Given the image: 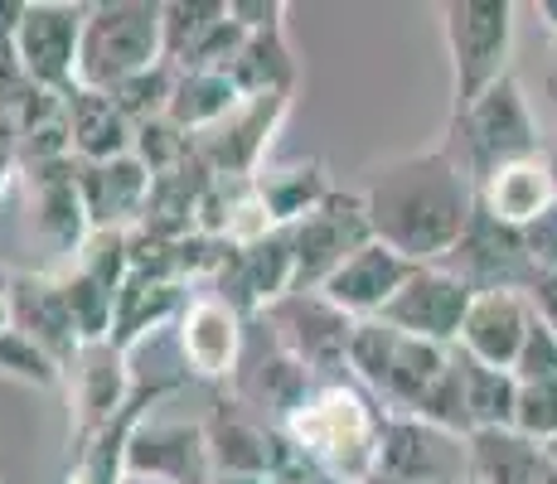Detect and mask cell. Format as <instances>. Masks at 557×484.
<instances>
[{"label":"cell","mask_w":557,"mask_h":484,"mask_svg":"<svg viewBox=\"0 0 557 484\" xmlns=\"http://www.w3.org/2000/svg\"><path fill=\"white\" fill-rule=\"evenodd\" d=\"M529 330H533L529 296H519V290H490V296L470 300V315H466V325H460L456 349L470 353V359H480V363H490V369L513 373Z\"/></svg>","instance_id":"7402d4cb"},{"label":"cell","mask_w":557,"mask_h":484,"mask_svg":"<svg viewBox=\"0 0 557 484\" xmlns=\"http://www.w3.org/2000/svg\"><path fill=\"white\" fill-rule=\"evenodd\" d=\"M553 199H557V185H553L548 165H543V156L513 160V165L495 170V175L480 185V209H490L499 223H509V228L539 223L543 213L553 209Z\"/></svg>","instance_id":"d4e9b609"},{"label":"cell","mask_w":557,"mask_h":484,"mask_svg":"<svg viewBox=\"0 0 557 484\" xmlns=\"http://www.w3.org/2000/svg\"><path fill=\"white\" fill-rule=\"evenodd\" d=\"M359 194L369 209L373 238L388 243L393 252H403L417 266L446 262L480 203L466 170L442 146L407 150V156L373 165Z\"/></svg>","instance_id":"6da1fadb"},{"label":"cell","mask_w":557,"mask_h":484,"mask_svg":"<svg viewBox=\"0 0 557 484\" xmlns=\"http://www.w3.org/2000/svg\"><path fill=\"white\" fill-rule=\"evenodd\" d=\"M88 5H63V0H35L25 5L15 29V63L39 92H53L69 102L78 92V49Z\"/></svg>","instance_id":"ba28073f"},{"label":"cell","mask_w":557,"mask_h":484,"mask_svg":"<svg viewBox=\"0 0 557 484\" xmlns=\"http://www.w3.org/2000/svg\"><path fill=\"white\" fill-rule=\"evenodd\" d=\"M543 146H548V136L539 132V116H533L529 97H523L513 73L505 83H495L470 112L451 116V122H446V141H442L446 156L466 170L475 194L495 170L513 165V160L543 156Z\"/></svg>","instance_id":"3957f363"},{"label":"cell","mask_w":557,"mask_h":484,"mask_svg":"<svg viewBox=\"0 0 557 484\" xmlns=\"http://www.w3.org/2000/svg\"><path fill=\"white\" fill-rule=\"evenodd\" d=\"M292 112V92L276 97H248L233 116H223L219 126L195 136V160L209 170L213 179H257V160L272 146V132L282 126V116Z\"/></svg>","instance_id":"7c38bea8"},{"label":"cell","mask_w":557,"mask_h":484,"mask_svg":"<svg viewBox=\"0 0 557 484\" xmlns=\"http://www.w3.org/2000/svg\"><path fill=\"white\" fill-rule=\"evenodd\" d=\"M292 450H296V446H292ZM276 484H335V480H325V475H320L315 466H310V460L292 456V466H286L282 475H276Z\"/></svg>","instance_id":"e575fe53"},{"label":"cell","mask_w":557,"mask_h":484,"mask_svg":"<svg viewBox=\"0 0 557 484\" xmlns=\"http://www.w3.org/2000/svg\"><path fill=\"white\" fill-rule=\"evenodd\" d=\"M543 456H548L553 466H557V440H548V446H543Z\"/></svg>","instance_id":"b9f144b4"},{"label":"cell","mask_w":557,"mask_h":484,"mask_svg":"<svg viewBox=\"0 0 557 484\" xmlns=\"http://www.w3.org/2000/svg\"><path fill=\"white\" fill-rule=\"evenodd\" d=\"M543 102H548V112L557 116V39H553V53H548V69H543Z\"/></svg>","instance_id":"d590c367"},{"label":"cell","mask_w":557,"mask_h":484,"mask_svg":"<svg viewBox=\"0 0 557 484\" xmlns=\"http://www.w3.org/2000/svg\"><path fill=\"white\" fill-rule=\"evenodd\" d=\"M267 335L282 344L315 383H339L349 369V344H355L359 320L330 306L320 290H292L272 310H262Z\"/></svg>","instance_id":"8992f818"},{"label":"cell","mask_w":557,"mask_h":484,"mask_svg":"<svg viewBox=\"0 0 557 484\" xmlns=\"http://www.w3.org/2000/svg\"><path fill=\"white\" fill-rule=\"evenodd\" d=\"M165 63V5L160 0H102L88 5L78 49V88L112 92L116 83Z\"/></svg>","instance_id":"277c9868"},{"label":"cell","mask_w":557,"mask_h":484,"mask_svg":"<svg viewBox=\"0 0 557 484\" xmlns=\"http://www.w3.org/2000/svg\"><path fill=\"white\" fill-rule=\"evenodd\" d=\"M69 402H73V436L98 432L102 422H112L136 393L132 353H122L112 339L83 344L78 363L69 369Z\"/></svg>","instance_id":"ac0fdd59"},{"label":"cell","mask_w":557,"mask_h":484,"mask_svg":"<svg viewBox=\"0 0 557 484\" xmlns=\"http://www.w3.org/2000/svg\"><path fill=\"white\" fill-rule=\"evenodd\" d=\"M460 484H485V480H475V475H466V480H460Z\"/></svg>","instance_id":"7bdbcfd3"},{"label":"cell","mask_w":557,"mask_h":484,"mask_svg":"<svg viewBox=\"0 0 557 484\" xmlns=\"http://www.w3.org/2000/svg\"><path fill=\"white\" fill-rule=\"evenodd\" d=\"M412 272H417V262H407L403 252H393L388 243L373 238L369 247H359V252L349 257L325 286H320V296H325L330 306H339L345 315H355V320H379L383 310L393 306V296L407 286Z\"/></svg>","instance_id":"44dd1931"},{"label":"cell","mask_w":557,"mask_h":484,"mask_svg":"<svg viewBox=\"0 0 557 484\" xmlns=\"http://www.w3.org/2000/svg\"><path fill=\"white\" fill-rule=\"evenodd\" d=\"M292 257H296V282L292 290H320L359 247L373 243V223L363 209V194L335 189L320 209H310L301 223H292Z\"/></svg>","instance_id":"52a82bcc"},{"label":"cell","mask_w":557,"mask_h":484,"mask_svg":"<svg viewBox=\"0 0 557 484\" xmlns=\"http://www.w3.org/2000/svg\"><path fill=\"white\" fill-rule=\"evenodd\" d=\"M10 179H15V150H0V199H5Z\"/></svg>","instance_id":"74e56055"},{"label":"cell","mask_w":557,"mask_h":484,"mask_svg":"<svg viewBox=\"0 0 557 484\" xmlns=\"http://www.w3.org/2000/svg\"><path fill=\"white\" fill-rule=\"evenodd\" d=\"M470 300H475V290L436 262V266H417L379 320L393 330H403V335H412V339L456 349L460 325H466V315H470Z\"/></svg>","instance_id":"5bb4252c"},{"label":"cell","mask_w":557,"mask_h":484,"mask_svg":"<svg viewBox=\"0 0 557 484\" xmlns=\"http://www.w3.org/2000/svg\"><path fill=\"white\" fill-rule=\"evenodd\" d=\"M539 20H543V29L557 39V0H539Z\"/></svg>","instance_id":"f35d334b"},{"label":"cell","mask_w":557,"mask_h":484,"mask_svg":"<svg viewBox=\"0 0 557 484\" xmlns=\"http://www.w3.org/2000/svg\"><path fill=\"white\" fill-rule=\"evenodd\" d=\"M209 432V456H213V475H252V480H276L292 466V440L282 426L262 422L257 412L238 402V397H219L213 412L203 417Z\"/></svg>","instance_id":"8fae6325"},{"label":"cell","mask_w":557,"mask_h":484,"mask_svg":"<svg viewBox=\"0 0 557 484\" xmlns=\"http://www.w3.org/2000/svg\"><path fill=\"white\" fill-rule=\"evenodd\" d=\"M213 484H276V480H252V475H213Z\"/></svg>","instance_id":"60d3db41"},{"label":"cell","mask_w":557,"mask_h":484,"mask_svg":"<svg viewBox=\"0 0 557 484\" xmlns=\"http://www.w3.org/2000/svg\"><path fill=\"white\" fill-rule=\"evenodd\" d=\"M513 378L519 383H557V335L533 315V330L523 339V353L513 363Z\"/></svg>","instance_id":"1f68e13d"},{"label":"cell","mask_w":557,"mask_h":484,"mask_svg":"<svg viewBox=\"0 0 557 484\" xmlns=\"http://www.w3.org/2000/svg\"><path fill=\"white\" fill-rule=\"evenodd\" d=\"M0 373L5 378H20V383H29V387H59L63 383V373H59V363L45 359V353L35 349L25 335H0Z\"/></svg>","instance_id":"4dcf8cb0"},{"label":"cell","mask_w":557,"mask_h":484,"mask_svg":"<svg viewBox=\"0 0 557 484\" xmlns=\"http://www.w3.org/2000/svg\"><path fill=\"white\" fill-rule=\"evenodd\" d=\"M29 213H35V233L63 257H78L92 238V219L83 203L78 185V160H53V165H29Z\"/></svg>","instance_id":"ffe728a7"},{"label":"cell","mask_w":557,"mask_h":484,"mask_svg":"<svg viewBox=\"0 0 557 484\" xmlns=\"http://www.w3.org/2000/svg\"><path fill=\"white\" fill-rule=\"evenodd\" d=\"M78 185H83V203H88L92 233H132V228H141V219H146L156 175L132 150V156L102 160V165L78 160Z\"/></svg>","instance_id":"d6986e66"},{"label":"cell","mask_w":557,"mask_h":484,"mask_svg":"<svg viewBox=\"0 0 557 484\" xmlns=\"http://www.w3.org/2000/svg\"><path fill=\"white\" fill-rule=\"evenodd\" d=\"M379 475L393 484H460L470 475V446L412 417H383Z\"/></svg>","instance_id":"9a60e30c"},{"label":"cell","mask_w":557,"mask_h":484,"mask_svg":"<svg viewBox=\"0 0 557 484\" xmlns=\"http://www.w3.org/2000/svg\"><path fill=\"white\" fill-rule=\"evenodd\" d=\"M543 165H548V175L557 185V136H548V146H543Z\"/></svg>","instance_id":"ab89813d"},{"label":"cell","mask_w":557,"mask_h":484,"mask_svg":"<svg viewBox=\"0 0 557 484\" xmlns=\"http://www.w3.org/2000/svg\"><path fill=\"white\" fill-rule=\"evenodd\" d=\"M126 276H132V238L126 233H92L88 247L59 272L63 300L78 320L83 344L112 339L116 296H122Z\"/></svg>","instance_id":"9c48e42d"},{"label":"cell","mask_w":557,"mask_h":484,"mask_svg":"<svg viewBox=\"0 0 557 484\" xmlns=\"http://www.w3.org/2000/svg\"><path fill=\"white\" fill-rule=\"evenodd\" d=\"M460 393H466L470 436L475 432H513V407H519V378L509 369H490V363L470 359L456 349Z\"/></svg>","instance_id":"4316f807"},{"label":"cell","mask_w":557,"mask_h":484,"mask_svg":"<svg viewBox=\"0 0 557 484\" xmlns=\"http://www.w3.org/2000/svg\"><path fill=\"white\" fill-rule=\"evenodd\" d=\"M248 320L223 296H195L180 315V359L189 378L203 383H233L248 353Z\"/></svg>","instance_id":"2e32d148"},{"label":"cell","mask_w":557,"mask_h":484,"mask_svg":"<svg viewBox=\"0 0 557 484\" xmlns=\"http://www.w3.org/2000/svg\"><path fill=\"white\" fill-rule=\"evenodd\" d=\"M442 266L451 276H460L475 296H490V290H519V296H529L533 282H539V266H533V257H529L523 228L499 223L495 213L480 209V203Z\"/></svg>","instance_id":"30bf717a"},{"label":"cell","mask_w":557,"mask_h":484,"mask_svg":"<svg viewBox=\"0 0 557 484\" xmlns=\"http://www.w3.org/2000/svg\"><path fill=\"white\" fill-rule=\"evenodd\" d=\"M228 73L248 97L292 92L296 88V59H292V45H286V25L257 29V35L243 39V49L233 53Z\"/></svg>","instance_id":"83f0119b"},{"label":"cell","mask_w":557,"mask_h":484,"mask_svg":"<svg viewBox=\"0 0 557 484\" xmlns=\"http://www.w3.org/2000/svg\"><path fill=\"white\" fill-rule=\"evenodd\" d=\"M126 480L151 484H213V456L203 422L146 417L126 446Z\"/></svg>","instance_id":"4fadbf2b"},{"label":"cell","mask_w":557,"mask_h":484,"mask_svg":"<svg viewBox=\"0 0 557 484\" xmlns=\"http://www.w3.org/2000/svg\"><path fill=\"white\" fill-rule=\"evenodd\" d=\"M529 306H533V315L557 335V272H539V282H533V290H529Z\"/></svg>","instance_id":"836d02e7"},{"label":"cell","mask_w":557,"mask_h":484,"mask_svg":"<svg viewBox=\"0 0 557 484\" xmlns=\"http://www.w3.org/2000/svg\"><path fill=\"white\" fill-rule=\"evenodd\" d=\"M513 0H446L442 35L451 59V116L470 112L495 83L509 78L513 59Z\"/></svg>","instance_id":"5b68a950"},{"label":"cell","mask_w":557,"mask_h":484,"mask_svg":"<svg viewBox=\"0 0 557 484\" xmlns=\"http://www.w3.org/2000/svg\"><path fill=\"white\" fill-rule=\"evenodd\" d=\"M189 296L185 282H170V276H151V272H132L116 296V315H112V344L122 353H136L151 330H160L170 315H185Z\"/></svg>","instance_id":"603a6c76"},{"label":"cell","mask_w":557,"mask_h":484,"mask_svg":"<svg viewBox=\"0 0 557 484\" xmlns=\"http://www.w3.org/2000/svg\"><path fill=\"white\" fill-rule=\"evenodd\" d=\"M383 417L359 383H320L306 407L282 426L296 456L335 484H373L383 460Z\"/></svg>","instance_id":"7a4b0ae2"},{"label":"cell","mask_w":557,"mask_h":484,"mask_svg":"<svg viewBox=\"0 0 557 484\" xmlns=\"http://www.w3.org/2000/svg\"><path fill=\"white\" fill-rule=\"evenodd\" d=\"M513 432L548 446L557 440V383H519V407H513Z\"/></svg>","instance_id":"f546056e"},{"label":"cell","mask_w":557,"mask_h":484,"mask_svg":"<svg viewBox=\"0 0 557 484\" xmlns=\"http://www.w3.org/2000/svg\"><path fill=\"white\" fill-rule=\"evenodd\" d=\"M248 102V92L233 83L228 69H195L175 78V97H170V122L180 132L199 136L209 126H219L223 116H233L238 107Z\"/></svg>","instance_id":"484cf974"},{"label":"cell","mask_w":557,"mask_h":484,"mask_svg":"<svg viewBox=\"0 0 557 484\" xmlns=\"http://www.w3.org/2000/svg\"><path fill=\"white\" fill-rule=\"evenodd\" d=\"M15 330V306H10V282L0 276V335H10Z\"/></svg>","instance_id":"8d00e7d4"},{"label":"cell","mask_w":557,"mask_h":484,"mask_svg":"<svg viewBox=\"0 0 557 484\" xmlns=\"http://www.w3.org/2000/svg\"><path fill=\"white\" fill-rule=\"evenodd\" d=\"M5 282H10V306H15V335H25L69 378V369L83 353V335H78V320H73L69 300H63L59 276L15 272Z\"/></svg>","instance_id":"e0dca14e"},{"label":"cell","mask_w":557,"mask_h":484,"mask_svg":"<svg viewBox=\"0 0 557 484\" xmlns=\"http://www.w3.org/2000/svg\"><path fill=\"white\" fill-rule=\"evenodd\" d=\"M523 243H529V257H533L539 272H557V199H553V209L543 213L539 223L523 228Z\"/></svg>","instance_id":"d6a6232c"},{"label":"cell","mask_w":557,"mask_h":484,"mask_svg":"<svg viewBox=\"0 0 557 484\" xmlns=\"http://www.w3.org/2000/svg\"><path fill=\"white\" fill-rule=\"evenodd\" d=\"M69 136H73V156L102 165V160H122L136 150V126L126 122V112L112 102L107 92L78 88L69 97Z\"/></svg>","instance_id":"cb8c5ba5"},{"label":"cell","mask_w":557,"mask_h":484,"mask_svg":"<svg viewBox=\"0 0 557 484\" xmlns=\"http://www.w3.org/2000/svg\"><path fill=\"white\" fill-rule=\"evenodd\" d=\"M0 484H5V470H0Z\"/></svg>","instance_id":"ee69618b"},{"label":"cell","mask_w":557,"mask_h":484,"mask_svg":"<svg viewBox=\"0 0 557 484\" xmlns=\"http://www.w3.org/2000/svg\"><path fill=\"white\" fill-rule=\"evenodd\" d=\"M252 185H257V194H262L267 213L276 219V228H292V223H301L310 209H320V203L335 194V185L325 179V165H320V160L286 165V170H267V175H257Z\"/></svg>","instance_id":"f1b7e54d"}]
</instances>
